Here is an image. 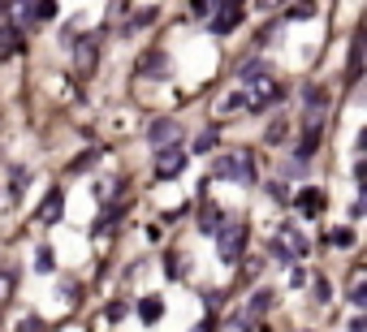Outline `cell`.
<instances>
[{
  "instance_id": "obj_3",
  "label": "cell",
  "mask_w": 367,
  "mask_h": 332,
  "mask_svg": "<svg viewBox=\"0 0 367 332\" xmlns=\"http://www.w3.org/2000/svg\"><path fill=\"white\" fill-rule=\"evenodd\" d=\"M212 177H229V182H255V164H251L242 151H234V155H221V160L212 164Z\"/></svg>"
},
{
  "instance_id": "obj_1",
  "label": "cell",
  "mask_w": 367,
  "mask_h": 332,
  "mask_svg": "<svg viewBox=\"0 0 367 332\" xmlns=\"http://www.w3.org/2000/svg\"><path fill=\"white\" fill-rule=\"evenodd\" d=\"M217 250H221V263H242V255H246V225H221Z\"/></svg>"
},
{
  "instance_id": "obj_28",
  "label": "cell",
  "mask_w": 367,
  "mask_h": 332,
  "mask_svg": "<svg viewBox=\"0 0 367 332\" xmlns=\"http://www.w3.org/2000/svg\"><path fill=\"white\" fill-rule=\"evenodd\" d=\"M39 272H52V250L48 246H39V263H35Z\"/></svg>"
},
{
  "instance_id": "obj_9",
  "label": "cell",
  "mask_w": 367,
  "mask_h": 332,
  "mask_svg": "<svg viewBox=\"0 0 367 332\" xmlns=\"http://www.w3.org/2000/svg\"><path fill=\"white\" fill-rule=\"evenodd\" d=\"M13 13L22 22H43V18H57V5H52V0H35V5H18Z\"/></svg>"
},
{
  "instance_id": "obj_19",
  "label": "cell",
  "mask_w": 367,
  "mask_h": 332,
  "mask_svg": "<svg viewBox=\"0 0 367 332\" xmlns=\"http://www.w3.org/2000/svg\"><path fill=\"white\" fill-rule=\"evenodd\" d=\"M350 302L363 311L367 306V289H363V267H354V289H350Z\"/></svg>"
},
{
  "instance_id": "obj_32",
  "label": "cell",
  "mask_w": 367,
  "mask_h": 332,
  "mask_svg": "<svg viewBox=\"0 0 367 332\" xmlns=\"http://www.w3.org/2000/svg\"><path fill=\"white\" fill-rule=\"evenodd\" d=\"M268 194H273V199H281V203H285V199H290V194H285V186H281V182H273V186H268Z\"/></svg>"
},
{
  "instance_id": "obj_5",
  "label": "cell",
  "mask_w": 367,
  "mask_h": 332,
  "mask_svg": "<svg viewBox=\"0 0 367 332\" xmlns=\"http://www.w3.org/2000/svg\"><path fill=\"white\" fill-rule=\"evenodd\" d=\"M95 65H99V43L95 39H78L74 43V70H78V78L95 74Z\"/></svg>"
},
{
  "instance_id": "obj_20",
  "label": "cell",
  "mask_w": 367,
  "mask_h": 332,
  "mask_svg": "<svg viewBox=\"0 0 367 332\" xmlns=\"http://www.w3.org/2000/svg\"><path fill=\"white\" fill-rule=\"evenodd\" d=\"M26 182H31V173H26V169H13V173H9V194H13V199H22Z\"/></svg>"
},
{
  "instance_id": "obj_21",
  "label": "cell",
  "mask_w": 367,
  "mask_h": 332,
  "mask_svg": "<svg viewBox=\"0 0 367 332\" xmlns=\"http://www.w3.org/2000/svg\"><path fill=\"white\" fill-rule=\"evenodd\" d=\"M238 108H246V95H225V99L217 104V113L225 117V113H238Z\"/></svg>"
},
{
  "instance_id": "obj_18",
  "label": "cell",
  "mask_w": 367,
  "mask_h": 332,
  "mask_svg": "<svg viewBox=\"0 0 367 332\" xmlns=\"http://www.w3.org/2000/svg\"><path fill=\"white\" fill-rule=\"evenodd\" d=\"M363 74V35H354V52H350V82Z\"/></svg>"
},
{
  "instance_id": "obj_6",
  "label": "cell",
  "mask_w": 367,
  "mask_h": 332,
  "mask_svg": "<svg viewBox=\"0 0 367 332\" xmlns=\"http://www.w3.org/2000/svg\"><path fill=\"white\" fill-rule=\"evenodd\" d=\"M182 169H186V151L182 147H169V151H160V160H155V177H160V182L177 177Z\"/></svg>"
},
{
  "instance_id": "obj_17",
  "label": "cell",
  "mask_w": 367,
  "mask_h": 332,
  "mask_svg": "<svg viewBox=\"0 0 367 332\" xmlns=\"http://www.w3.org/2000/svg\"><path fill=\"white\" fill-rule=\"evenodd\" d=\"M160 311H165V306H160V298H143V302H138V315H143L147 323L160 319Z\"/></svg>"
},
{
  "instance_id": "obj_31",
  "label": "cell",
  "mask_w": 367,
  "mask_h": 332,
  "mask_svg": "<svg viewBox=\"0 0 367 332\" xmlns=\"http://www.w3.org/2000/svg\"><path fill=\"white\" fill-rule=\"evenodd\" d=\"M316 298H320V302H329V281H324V276L316 281Z\"/></svg>"
},
{
  "instance_id": "obj_13",
  "label": "cell",
  "mask_w": 367,
  "mask_h": 332,
  "mask_svg": "<svg viewBox=\"0 0 367 332\" xmlns=\"http://www.w3.org/2000/svg\"><path fill=\"white\" fill-rule=\"evenodd\" d=\"M61 211H65V194L52 190V194L43 199V207H39V220H43V225H52V220H61Z\"/></svg>"
},
{
  "instance_id": "obj_25",
  "label": "cell",
  "mask_w": 367,
  "mask_h": 332,
  "mask_svg": "<svg viewBox=\"0 0 367 332\" xmlns=\"http://www.w3.org/2000/svg\"><path fill=\"white\" fill-rule=\"evenodd\" d=\"M251 328V319L246 315H234V319H225V332H246Z\"/></svg>"
},
{
  "instance_id": "obj_14",
  "label": "cell",
  "mask_w": 367,
  "mask_h": 332,
  "mask_svg": "<svg viewBox=\"0 0 367 332\" xmlns=\"http://www.w3.org/2000/svg\"><path fill=\"white\" fill-rule=\"evenodd\" d=\"M298 211H302V216H320V211H324V194H320L316 186H307V190L298 194Z\"/></svg>"
},
{
  "instance_id": "obj_23",
  "label": "cell",
  "mask_w": 367,
  "mask_h": 332,
  "mask_svg": "<svg viewBox=\"0 0 367 332\" xmlns=\"http://www.w3.org/2000/svg\"><path fill=\"white\" fill-rule=\"evenodd\" d=\"M285 134H290V121H273L268 126V143H281Z\"/></svg>"
},
{
  "instance_id": "obj_30",
  "label": "cell",
  "mask_w": 367,
  "mask_h": 332,
  "mask_svg": "<svg viewBox=\"0 0 367 332\" xmlns=\"http://www.w3.org/2000/svg\"><path fill=\"white\" fill-rule=\"evenodd\" d=\"M311 13H316L311 5H294V9H290V18H311Z\"/></svg>"
},
{
  "instance_id": "obj_16",
  "label": "cell",
  "mask_w": 367,
  "mask_h": 332,
  "mask_svg": "<svg viewBox=\"0 0 367 332\" xmlns=\"http://www.w3.org/2000/svg\"><path fill=\"white\" fill-rule=\"evenodd\" d=\"M155 18H160V9H155V5H147V9H134V13H130V31H143V26H151Z\"/></svg>"
},
{
  "instance_id": "obj_7",
  "label": "cell",
  "mask_w": 367,
  "mask_h": 332,
  "mask_svg": "<svg viewBox=\"0 0 367 332\" xmlns=\"http://www.w3.org/2000/svg\"><path fill=\"white\" fill-rule=\"evenodd\" d=\"M281 95H285V91H281V87H277L273 78H259V82L251 87V95H246V104H251V108H264V104H277Z\"/></svg>"
},
{
  "instance_id": "obj_24",
  "label": "cell",
  "mask_w": 367,
  "mask_h": 332,
  "mask_svg": "<svg viewBox=\"0 0 367 332\" xmlns=\"http://www.w3.org/2000/svg\"><path fill=\"white\" fill-rule=\"evenodd\" d=\"M212 147H217V130H207V134L195 138V151H212Z\"/></svg>"
},
{
  "instance_id": "obj_26",
  "label": "cell",
  "mask_w": 367,
  "mask_h": 332,
  "mask_svg": "<svg viewBox=\"0 0 367 332\" xmlns=\"http://www.w3.org/2000/svg\"><path fill=\"white\" fill-rule=\"evenodd\" d=\"M9 289H13V272L0 267V298H9Z\"/></svg>"
},
{
  "instance_id": "obj_4",
  "label": "cell",
  "mask_w": 367,
  "mask_h": 332,
  "mask_svg": "<svg viewBox=\"0 0 367 332\" xmlns=\"http://www.w3.org/2000/svg\"><path fill=\"white\" fill-rule=\"evenodd\" d=\"M147 143H151L155 151H169V147H177V143H182V126H177L173 117L151 121V126H147Z\"/></svg>"
},
{
  "instance_id": "obj_22",
  "label": "cell",
  "mask_w": 367,
  "mask_h": 332,
  "mask_svg": "<svg viewBox=\"0 0 367 332\" xmlns=\"http://www.w3.org/2000/svg\"><path fill=\"white\" fill-rule=\"evenodd\" d=\"M329 246H354V233L350 229H337V233L329 229Z\"/></svg>"
},
{
  "instance_id": "obj_2",
  "label": "cell",
  "mask_w": 367,
  "mask_h": 332,
  "mask_svg": "<svg viewBox=\"0 0 367 332\" xmlns=\"http://www.w3.org/2000/svg\"><path fill=\"white\" fill-rule=\"evenodd\" d=\"M268 255H277V259H285V263H298V259L307 255V238H302L298 229H277V238L268 242Z\"/></svg>"
},
{
  "instance_id": "obj_15",
  "label": "cell",
  "mask_w": 367,
  "mask_h": 332,
  "mask_svg": "<svg viewBox=\"0 0 367 332\" xmlns=\"http://www.w3.org/2000/svg\"><path fill=\"white\" fill-rule=\"evenodd\" d=\"M199 233H221V211L212 203H203V211H199Z\"/></svg>"
},
{
  "instance_id": "obj_10",
  "label": "cell",
  "mask_w": 367,
  "mask_h": 332,
  "mask_svg": "<svg viewBox=\"0 0 367 332\" xmlns=\"http://www.w3.org/2000/svg\"><path fill=\"white\" fill-rule=\"evenodd\" d=\"M138 74H147V78H160V74H169V52H143Z\"/></svg>"
},
{
  "instance_id": "obj_29",
  "label": "cell",
  "mask_w": 367,
  "mask_h": 332,
  "mask_svg": "<svg viewBox=\"0 0 367 332\" xmlns=\"http://www.w3.org/2000/svg\"><path fill=\"white\" fill-rule=\"evenodd\" d=\"M190 13H195V18H207V13H212V5H203V0H195V5H190Z\"/></svg>"
},
{
  "instance_id": "obj_12",
  "label": "cell",
  "mask_w": 367,
  "mask_h": 332,
  "mask_svg": "<svg viewBox=\"0 0 367 332\" xmlns=\"http://www.w3.org/2000/svg\"><path fill=\"white\" fill-rule=\"evenodd\" d=\"M268 306H273V289H255V294H251V302H246V311H242V315H246V319H251V323H255V319H259V315H268Z\"/></svg>"
},
{
  "instance_id": "obj_11",
  "label": "cell",
  "mask_w": 367,
  "mask_h": 332,
  "mask_svg": "<svg viewBox=\"0 0 367 332\" xmlns=\"http://www.w3.org/2000/svg\"><path fill=\"white\" fill-rule=\"evenodd\" d=\"M212 13H217V22H212L217 35H229V31L242 22V5H221V9H212Z\"/></svg>"
},
{
  "instance_id": "obj_27",
  "label": "cell",
  "mask_w": 367,
  "mask_h": 332,
  "mask_svg": "<svg viewBox=\"0 0 367 332\" xmlns=\"http://www.w3.org/2000/svg\"><path fill=\"white\" fill-rule=\"evenodd\" d=\"M91 164H95V155H78V160L70 164V173H87V169H91Z\"/></svg>"
},
{
  "instance_id": "obj_8",
  "label": "cell",
  "mask_w": 367,
  "mask_h": 332,
  "mask_svg": "<svg viewBox=\"0 0 367 332\" xmlns=\"http://www.w3.org/2000/svg\"><path fill=\"white\" fill-rule=\"evenodd\" d=\"M22 52V31L13 22H0V61H9Z\"/></svg>"
}]
</instances>
